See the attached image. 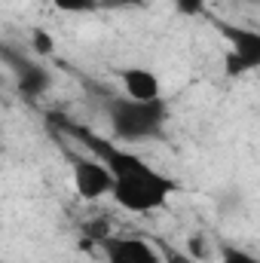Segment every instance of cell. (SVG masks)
Returning a JSON list of instances; mask_svg holds the SVG:
<instances>
[{
	"label": "cell",
	"instance_id": "obj_1",
	"mask_svg": "<svg viewBox=\"0 0 260 263\" xmlns=\"http://www.w3.org/2000/svg\"><path fill=\"white\" fill-rule=\"evenodd\" d=\"M62 129L110 168V175H114V199H117V205H123V211H129V214L159 211L172 199V193L178 190V184L169 175L153 168L147 159H141L138 153L126 150L114 138H101L98 132H92L89 126H80V123H62Z\"/></svg>",
	"mask_w": 260,
	"mask_h": 263
},
{
	"label": "cell",
	"instance_id": "obj_11",
	"mask_svg": "<svg viewBox=\"0 0 260 263\" xmlns=\"http://www.w3.org/2000/svg\"><path fill=\"white\" fill-rule=\"evenodd\" d=\"M208 6V0H175V12L184 15V18H193V15H202Z\"/></svg>",
	"mask_w": 260,
	"mask_h": 263
},
{
	"label": "cell",
	"instance_id": "obj_15",
	"mask_svg": "<svg viewBox=\"0 0 260 263\" xmlns=\"http://www.w3.org/2000/svg\"><path fill=\"white\" fill-rule=\"evenodd\" d=\"M162 263H199L196 257H190L187 251H178V248H165L162 251Z\"/></svg>",
	"mask_w": 260,
	"mask_h": 263
},
{
	"label": "cell",
	"instance_id": "obj_5",
	"mask_svg": "<svg viewBox=\"0 0 260 263\" xmlns=\"http://www.w3.org/2000/svg\"><path fill=\"white\" fill-rule=\"evenodd\" d=\"M3 62H6L9 70H12V77H15V89H18L22 98L37 101V98H43V95L52 89V73L40 65L37 59L15 55V49H12L9 43H3Z\"/></svg>",
	"mask_w": 260,
	"mask_h": 263
},
{
	"label": "cell",
	"instance_id": "obj_9",
	"mask_svg": "<svg viewBox=\"0 0 260 263\" xmlns=\"http://www.w3.org/2000/svg\"><path fill=\"white\" fill-rule=\"evenodd\" d=\"M52 6L62 12H70V15H80V12L98 9V0H52Z\"/></svg>",
	"mask_w": 260,
	"mask_h": 263
},
{
	"label": "cell",
	"instance_id": "obj_6",
	"mask_svg": "<svg viewBox=\"0 0 260 263\" xmlns=\"http://www.w3.org/2000/svg\"><path fill=\"white\" fill-rule=\"evenodd\" d=\"M101 254H104V263H162V251L141 239V236H120V233H110L107 239H101L95 245Z\"/></svg>",
	"mask_w": 260,
	"mask_h": 263
},
{
	"label": "cell",
	"instance_id": "obj_12",
	"mask_svg": "<svg viewBox=\"0 0 260 263\" xmlns=\"http://www.w3.org/2000/svg\"><path fill=\"white\" fill-rule=\"evenodd\" d=\"M83 233H86V236L98 245L101 239H107V236H110V223H107L104 217H101V220H89V223L83 227Z\"/></svg>",
	"mask_w": 260,
	"mask_h": 263
},
{
	"label": "cell",
	"instance_id": "obj_2",
	"mask_svg": "<svg viewBox=\"0 0 260 263\" xmlns=\"http://www.w3.org/2000/svg\"><path fill=\"white\" fill-rule=\"evenodd\" d=\"M110 138L117 144H141L156 141L162 135L169 107L165 101H135V98H107L104 101Z\"/></svg>",
	"mask_w": 260,
	"mask_h": 263
},
{
	"label": "cell",
	"instance_id": "obj_10",
	"mask_svg": "<svg viewBox=\"0 0 260 263\" xmlns=\"http://www.w3.org/2000/svg\"><path fill=\"white\" fill-rule=\"evenodd\" d=\"M31 43H34V52L37 55H52V49H55V43H52V37L46 34V31H40V28H34L31 31Z\"/></svg>",
	"mask_w": 260,
	"mask_h": 263
},
{
	"label": "cell",
	"instance_id": "obj_3",
	"mask_svg": "<svg viewBox=\"0 0 260 263\" xmlns=\"http://www.w3.org/2000/svg\"><path fill=\"white\" fill-rule=\"evenodd\" d=\"M214 28L230 46L224 55V77L227 80H239V77L260 70V31L224 22V18H214Z\"/></svg>",
	"mask_w": 260,
	"mask_h": 263
},
{
	"label": "cell",
	"instance_id": "obj_14",
	"mask_svg": "<svg viewBox=\"0 0 260 263\" xmlns=\"http://www.w3.org/2000/svg\"><path fill=\"white\" fill-rule=\"evenodd\" d=\"M141 6H147V0H98V9H114V12H120V9H141Z\"/></svg>",
	"mask_w": 260,
	"mask_h": 263
},
{
	"label": "cell",
	"instance_id": "obj_4",
	"mask_svg": "<svg viewBox=\"0 0 260 263\" xmlns=\"http://www.w3.org/2000/svg\"><path fill=\"white\" fill-rule=\"evenodd\" d=\"M70 184L83 202L114 196V175L98 156H70Z\"/></svg>",
	"mask_w": 260,
	"mask_h": 263
},
{
	"label": "cell",
	"instance_id": "obj_7",
	"mask_svg": "<svg viewBox=\"0 0 260 263\" xmlns=\"http://www.w3.org/2000/svg\"><path fill=\"white\" fill-rule=\"evenodd\" d=\"M120 83L126 98L135 101H159L162 98V83L150 67H126L120 70Z\"/></svg>",
	"mask_w": 260,
	"mask_h": 263
},
{
	"label": "cell",
	"instance_id": "obj_8",
	"mask_svg": "<svg viewBox=\"0 0 260 263\" xmlns=\"http://www.w3.org/2000/svg\"><path fill=\"white\" fill-rule=\"evenodd\" d=\"M187 254L196 257L199 263H205V260H211V257H214V248H211V242H208L202 233H193V236L187 239Z\"/></svg>",
	"mask_w": 260,
	"mask_h": 263
},
{
	"label": "cell",
	"instance_id": "obj_13",
	"mask_svg": "<svg viewBox=\"0 0 260 263\" xmlns=\"http://www.w3.org/2000/svg\"><path fill=\"white\" fill-rule=\"evenodd\" d=\"M220 263H260L254 254H248V251H242V248H233V245H227L224 251H220Z\"/></svg>",
	"mask_w": 260,
	"mask_h": 263
},
{
	"label": "cell",
	"instance_id": "obj_16",
	"mask_svg": "<svg viewBox=\"0 0 260 263\" xmlns=\"http://www.w3.org/2000/svg\"><path fill=\"white\" fill-rule=\"evenodd\" d=\"M245 3H260V0H245Z\"/></svg>",
	"mask_w": 260,
	"mask_h": 263
}]
</instances>
